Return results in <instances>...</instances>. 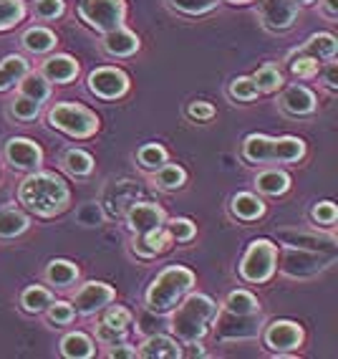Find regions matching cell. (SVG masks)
I'll list each match as a JSON object with an SVG mask.
<instances>
[{"label":"cell","mask_w":338,"mask_h":359,"mask_svg":"<svg viewBox=\"0 0 338 359\" xmlns=\"http://www.w3.org/2000/svg\"><path fill=\"white\" fill-rule=\"evenodd\" d=\"M18 198L36 215L51 218V215H56V212H61L69 205V187H66V182L58 175L36 172L28 180H23Z\"/></svg>","instance_id":"obj_1"},{"label":"cell","mask_w":338,"mask_h":359,"mask_svg":"<svg viewBox=\"0 0 338 359\" xmlns=\"http://www.w3.org/2000/svg\"><path fill=\"white\" fill-rule=\"evenodd\" d=\"M217 316V304L210 296L192 294L182 306H177L172 316V332L185 341H199L204 334L210 332L212 321Z\"/></svg>","instance_id":"obj_2"},{"label":"cell","mask_w":338,"mask_h":359,"mask_svg":"<svg viewBox=\"0 0 338 359\" xmlns=\"http://www.w3.org/2000/svg\"><path fill=\"white\" fill-rule=\"evenodd\" d=\"M195 286V273L185 266H169L154 278L147 291V309L152 314H167Z\"/></svg>","instance_id":"obj_3"},{"label":"cell","mask_w":338,"mask_h":359,"mask_svg":"<svg viewBox=\"0 0 338 359\" xmlns=\"http://www.w3.org/2000/svg\"><path fill=\"white\" fill-rule=\"evenodd\" d=\"M306 154V144L295 137L270 140L265 135H250L243 144V157L248 162H298Z\"/></svg>","instance_id":"obj_4"},{"label":"cell","mask_w":338,"mask_h":359,"mask_svg":"<svg viewBox=\"0 0 338 359\" xmlns=\"http://www.w3.org/2000/svg\"><path fill=\"white\" fill-rule=\"evenodd\" d=\"M48 122L56 129L66 132L71 137H91L99 129V119L91 109L81 107V104H56L51 111H48Z\"/></svg>","instance_id":"obj_5"},{"label":"cell","mask_w":338,"mask_h":359,"mask_svg":"<svg viewBox=\"0 0 338 359\" xmlns=\"http://www.w3.org/2000/svg\"><path fill=\"white\" fill-rule=\"evenodd\" d=\"M275 261H278V248L270 241H253L240 263V276L250 283L268 281L275 273Z\"/></svg>","instance_id":"obj_6"},{"label":"cell","mask_w":338,"mask_h":359,"mask_svg":"<svg viewBox=\"0 0 338 359\" xmlns=\"http://www.w3.org/2000/svg\"><path fill=\"white\" fill-rule=\"evenodd\" d=\"M127 6L124 0H81L78 3V15H81L96 31H114L124 23Z\"/></svg>","instance_id":"obj_7"},{"label":"cell","mask_w":338,"mask_h":359,"mask_svg":"<svg viewBox=\"0 0 338 359\" xmlns=\"http://www.w3.org/2000/svg\"><path fill=\"white\" fill-rule=\"evenodd\" d=\"M336 261L333 253L323 256L321 250H308V248H298V250H288L283 256V273L295 278H306V276H316L321 271H325L331 263Z\"/></svg>","instance_id":"obj_8"},{"label":"cell","mask_w":338,"mask_h":359,"mask_svg":"<svg viewBox=\"0 0 338 359\" xmlns=\"http://www.w3.org/2000/svg\"><path fill=\"white\" fill-rule=\"evenodd\" d=\"M217 319V337L220 339H253L260 334L262 327V316L260 311H253V314H232V311H225L223 316H215Z\"/></svg>","instance_id":"obj_9"},{"label":"cell","mask_w":338,"mask_h":359,"mask_svg":"<svg viewBox=\"0 0 338 359\" xmlns=\"http://www.w3.org/2000/svg\"><path fill=\"white\" fill-rule=\"evenodd\" d=\"M114 299H116V291L111 289L108 283L89 281L76 291L73 306H76V311H81V314H96V311H101L104 306H108Z\"/></svg>","instance_id":"obj_10"},{"label":"cell","mask_w":338,"mask_h":359,"mask_svg":"<svg viewBox=\"0 0 338 359\" xmlns=\"http://www.w3.org/2000/svg\"><path fill=\"white\" fill-rule=\"evenodd\" d=\"M260 18L270 31H288L298 18L293 0H260Z\"/></svg>","instance_id":"obj_11"},{"label":"cell","mask_w":338,"mask_h":359,"mask_svg":"<svg viewBox=\"0 0 338 359\" xmlns=\"http://www.w3.org/2000/svg\"><path fill=\"white\" fill-rule=\"evenodd\" d=\"M265 341L278 354L295 352L303 344V329L295 321H273L268 332H265Z\"/></svg>","instance_id":"obj_12"},{"label":"cell","mask_w":338,"mask_h":359,"mask_svg":"<svg viewBox=\"0 0 338 359\" xmlns=\"http://www.w3.org/2000/svg\"><path fill=\"white\" fill-rule=\"evenodd\" d=\"M89 89L101 99H119L129 89V79L119 69H96L89 76Z\"/></svg>","instance_id":"obj_13"},{"label":"cell","mask_w":338,"mask_h":359,"mask_svg":"<svg viewBox=\"0 0 338 359\" xmlns=\"http://www.w3.org/2000/svg\"><path fill=\"white\" fill-rule=\"evenodd\" d=\"M129 228L136 233V238L149 236V233L164 228V212L160 205H152V203H134L129 208Z\"/></svg>","instance_id":"obj_14"},{"label":"cell","mask_w":338,"mask_h":359,"mask_svg":"<svg viewBox=\"0 0 338 359\" xmlns=\"http://www.w3.org/2000/svg\"><path fill=\"white\" fill-rule=\"evenodd\" d=\"M6 157L8 162L18 170H38L41 165V147L36 142L15 137L6 144Z\"/></svg>","instance_id":"obj_15"},{"label":"cell","mask_w":338,"mask_h":359,"mask_svg":"<svg viewBox=\"0 0 338 359\" xmlns=\"http://www.w3.org/2000/svg\"><path fill=\"white\" fill-rule=\"evenodd\" d=\"M104 48L111 56H132V53L139 51V39L134 33L127 31L124 26L114 28V31H106V39H104Z\"/></svg>","instance_id":"obj_16"},{"label":"cell","mask_w":338,"mask_h":359,"mask_svg":"<svg viewBox=\"0 0 338 359\" xmlns=\"http://www.w3.org/2000/svg\"><path fill=\"white\" fill-rule=\"evenodd\" d=\"M139 357L144 359H174V357H182V349H179V344L172 339V337H164V334H152L144 344H141Z\"/></svg>","instance_id":"obj_17"},{"label":"cell","mask_w":338,"mask_h":359,"mask_svg":"<svg viewBox=\"0 0 338 359\" xmlns=\"http://www.w3.org/2000/svg\"><path fill=\"white\" fill-rule=\"evenodd\" d=\"M281 107L288 111V114H311L316 109V97H313V91L306 89V86H290L281 97Z\"/></svg>","instance_id":"obj_18"},{"label":"cell","mask_w":338,"mask_h":359,"mask_svg":"<svg viewBox=\"0 0 338 359\" xmlns=\"http://www.w3.org/2000/svg\"><path fill=\"white\" fill-rule=\"evenodd\" d=\"M281 241H286L293 248H308V250H333L336 238L333 236H318V233H290L283 231Z\"/></svg>","instance_id":"obj_19"},{"label":"cell","mask_w":338,"mask_h":359,"mask_svg":"<svg viewBox=\"0 0 338 359\" xmlns=\"http://www.w3.org/2000/svg\"><path fill=\"white\" fill-rule=\"evenodd\" d=\"M43 76L58 83L73 81L78 76V64L71 56H53L43 64Z\"/></svg>","instance_id":"obj_20"},{"label":"cell","mask_w":338,"mask_h":359,"mask_svg":"<svg viewBox=\"0 0 338 359\" xmlns=\"http://www.w3.org/2000/svg\"><path fill=\"white\" fill-rule=\"evenodd\" d=\"M28 74V61L23 56H8L0 64V91L13 89L15 83H20V79Z\"/></svg>","instance_id":"obj_21"},{"label":"cell","mask_w":338,"mask_h":359,"mask_svg":"<svg viewBox=\"0 0 338 359\" xmlns=\"http://www.w3.org/2000/svg\"><path fill=\"white\" fill-rule=\"evenodd\" d=\"M61 352H64V357L71 359H89L94 357V341L83 332H71L61 341Z\"/></svg>","instance_id":"obj_22"},{"label":"cell","mask_w":338,"mask_h":359,"mask_svg":"<svg viewBox=\"0 0 338 359\" xmlns=\"http://www.w3.org/2000/svg\"><path fill=\"white\" fill-rule=\"evenodd\" d=\"M45 278L58 289H69L71 283L78 278V269L71 261H51L45 269Z\"/></svg>","instance_id":"obj_23"},{"label":"cell","mask_w":338,"mask_h":359,"mask_svg":"<svg viewBox=\"0 0 338 359\" xmlns=\"http://www.w3.org/2000/svg\"><path fill=\"white\" fill-rule=\"evenodd\" d=\"M232 212H235L237 218L243 220H255L260 218L262 212H265V205H262V200L253 193H240L232 198Z\"/></svg>","instance_id":"obj_24"},{"label":"cell","mask_w":338,"mask_h":359,"mask_svg":"<svg viewBox=\"0 0 338 359\" xmlns=\"http://www.w3.org/2000/svg\"><path fill=\"white\" fill-rule=\"evenodd\" d=\"M20 94L33 102H45V99L51 97V86H48V79L43 74H26V76L20 79Z\"/></svg>","instance_id":"obj_25"},{"label":"cell","mask_w":338,"mask_h":359,"mask_svg":"<svg viewBox=\"0 0 338 359\" xmlns=\"http://www.w3.org/2000/svg\"><path fill=\"white\" fill-rule=\"evenodd\" d=\"M255 185L265 195H283L290 187V177L281 170H265V172L258 175Z\"/></svg>","instance_id":"obj_26"},{"label":"cell","mask_w":338,"mask_h":359,"mask_svg":"<svg viewBox=\"0 0 338 359\" xmlns=\"http://www.w3.org/2000/svg\"><path fill=\"white\" fill-rule=\"evenodd\" d=\"M28 231V218L15 208L0 210V238H15Z\"/></svg>","instance_id":"obj_27"},{"label":"cell","mask_w":338,"mask_h":359,"mask_svg":"<svg viewBox=\"0 0 338 359\" xmlns=\"http://www.w3.org/2000/svg\"><path fill=\"white\" fill-rule=\"evenodd\" d=\"M336 39H333L331 33H316V36H311V41L306 43V48L300 53H306V56H313V58H333L336 56Z\"/></svg>","instance_id":"obj_28"},{"label":"cell","mask_w":338,"mask_h":359,"mask_svg":"<svg viewBox=\"0 0 338 359\" xmlns=\"http://www.w3.org/2000/svg\"><path fill=\"white\" fill-rule=\"evenodd\" d=\"M20 304H23L26 311L38 314V311H43V309H48L53 304V294L48 289H43V286H28L23 291V296H20Z\"/></svg>","instance_id":"obj_29"},{"label":"cell","mask_w":338,"mask_h":359,"mask_svg":"<svg viewBox=\"0 0 338 359\" xmlns=\"http://www.w3.org/2000/svg\"><path fill=\"white\" fill-rule=\"evenodd\" d=\"M23 46H26L31 53H45L56 46V36H53L48 28H31V31H26V36H23Z\"/></svg>","instance_id":"obj_30"},{"label":"cell","mask_w":338,"mask_h":359,"mask_svg":"<svg viewBox=\"0 0 338 359\" xmlns=\"http://www.w3.org/2000/svg\"><path fill=\"white\" fill-rule=\"evenodd\" d=\"M187 180V172L182 170L179 165H162L157 167V172H154V182L160 187H164V190H177V187L185 185Z\"/></svg>","instance_id":"obj_31"},{"label":"cell","mask_w":338,"mask_h":359,"mask_svg":"<svg viewBox=\"0 0 338 359\" xmlns=\"http://www.w3.org/2000/svg\"><path fill=\"white\" fill-rule=\"evenodd\" d=\"M23 15H26L23 0H0V31L18 26Z\"/></svg>","instance_id":"obj_32"},{"label":"cell","mask_w":338,"mask_h":359,"mask_svg":"<svg viewBox=\"0 0 338 359\" xmlns=\"http://www.w3.org/2000/svg\"><path fill=\"white\" fill-rule=\"evenodd\" d=\"M64 165L71 175H76V177H86V175L94 170V160H91L89 152H83V149H69L64 157Z\"/></svg>","instance_id":"obj_33"},{"label":"cell","mask_w":338,"mask_h":359,"mask_svg":"<svg viewBox=\"0 0 338 359\" xmlns=\"http://www.w3.org/2000/svg\"><path fill=\"white\" fill-rule=\"evenodd\" d=\"M225 309L232 311V314H253V311H258V299L253 294H248V291H232L227 296Z\"/></svg>","instance_id":"obj_34"},{"label":"cell","mask_w":338,"mask_h":359,"mask_svg":"<svg viewBox=\"0 0 338 359\" xmlns=\"http://www.w3.org/2000/svg\"><path fill=\"white\" fill-rule=\"evenodd\" d=\"M253 81H255L258 91H273L283 83V76H281V71L275 69L273 64H265L260 71H258L255 76H253Z\"/></svg>","instance_id":"obj_35"},{"label":"cell","mask_w":338,"mask_h":359,"mask_svg":"<svg viewBox=\"0 0 338 359\" xmlns=\"http://www.w3.org/2000/svg\"><path fill=\"white\" fill-rule=\"evenodd\" d=\"M139 162L147 170H157V167H162L167 162V149L162 144H144L139 149Z\"/></svg>","instance_id":"obj_36"},{"label":"cell","mask_w":338,"mask_h":359,"mask_svg":"<svg viewBox=\"0 0 338 359\" xmlns=\"http://www.w3.org/2000/svg\"><path fill=\"white\" fill-rule=\"evenodd\" d=\"M10 111H13V116L23 119V122H31V119H36V116H38L41 104L20 94V97H15L13 102H10Z\"/></svg>","instance_id":"obj_37"},{"label":"cell","mask_w":338,"mask_h":359,"mask_svg":"<svg viewBox=\"0 0 338 359\" xmlns=\"http://www.w3.org/2000/svg\"><path fill=\"white\" fill-rule=\"evenodd\" d=\"M172 8L182 11V13H190V15H202V13H210L212 8L217 6V0H167Z\"/></svg>","instance_id":"obj_38"},{"label":"cell","mask_w":338,"mask_h":359,"mask_svg":"<svg viewBox=\"0 0 338 359\" xmlns=\"http://www.w3.org/2000/svg\"><path fill=\"white\" fill-rule=\"evenodd\" d=\"M167 233H169V238H172V241L187 243V241H192V238H195L197 228H195V223H192V220H187V218H174L172 223L167 225Z\"/></svg>","instance_id":"obj_39"},{"label":"cell","mask_w":338,"mask_h":359,"mask_svg":"<svg viewBox=\"0 0 338 359\" xmlns=\"http://www.w3.org/2000/svg\"><path fill=\"white\" fill-rule=\"evenodd\" d=\"M230 94H232L235 99H243V102H250V99H255L258 94H260V91H258V86H255V81H253V79L240 76V79H235V81H232Z\"/></svg>","instance_id":"obj_40"},{"label":"cell","mask_w":338,"mask_h":359,"mask_svg":"<svg viewBox=\"0 0 338 359\" xmlns=\"http://www.w3.org/2000/svg\"><path fill=\"white\" fill-rule=\"evenodd\" d=\"M290 71L295 76H313V74H318V58L298 53V58H290Z\"/></svg>","instance_id":"obj_41"},{"label":"cell","mask_w":338,"mask_h":359,"mask_svg":"<svg viewBox=\"0 0 338 359\" xmlns=\"http://www.w3.org/2000/svg\"><path fill=\"white\" fill-rule=\"evenodd\" d=\"M129 321H132V311L124 306H111L106 311V316H104V324H108V327L114 329H127Z\"/></svg>","instance_id":"obj_42"},{"label":"cell","mask_w":338,"mask_h":359,"mask_svg":"<svg viewBox=\"0 0 338 359\" xmlns=\"http://www.w3.org/2000/svg\"><path fill=\"white\" fill-rule=\"evenodd\" d=\"M51 321L53 324H71L73 321V316H76V309L71 306V304H66V302H56V304H51Z\"/></svg>","instance_id":"obj_43"},{"label":"cell","mask_w":338,"mask_h":359,"mask_svg":"<svg viewBox=\"0 0 338 359\" xmlns=\"http://www.w3.org/2000/svg\"><path fill=\"white\" fill-rule=\"evenodd\" d=\"M36 13L45 20H53L64 13V0H36Z\"/></svg>","instance_id":"obj_44"},{"label":"cell","mask_w":338,"mask_h":359,"mask_svg":"<svg viewBox=\"0 0 338 359\" xmlns=\"http://www.w3.org/2000/svg\"><path fill=\"white\" fill-rule=\"evenodd\" d=\"M313 218L318 220V223L323 225H333L338 218V212H336V205L333 203H318V205L313 208Z\"/></svg>","instance_id":"obj_45"},{"label":"cell","mask_w":338,"mask_h":359,"mask_svg":"<svg viewBox=\"0 0 338 359\" xmlns=\"http://www.w3.org/2000/svg\"><path fill=\"white\" fill-rule=\"evenodd\" d=\"M187 114H190L192 119H197V122H204V119H212V116H215V109H212V104H207V102H192L190 107H187Z\"/></svg>","instance_id":"obj_46"},{"label":"cell","mask_w":338,"mask_h":359,"mask_svg":"<svg viewBox=\"0 0 338 359\" xmlns=\"http://www.w3.org/2000/svg\"><path fill=\"white\" fill-rule=\"evenodd\" d=\"M124 334H127V329H114V327H108V324H104V321H101V327H99V339L108 341V344L124 339Z\"/></svg>","instance_id":"obj_47"},{"label":"cell","mask_w":338,"mask_h":359,"mask_svg":"<svg viewBox=\"0 0 338 359\" xmlns=\"http://www.w3.org/2000/svg\"><path fill=\"white\" fill-rule=\"evenodd\" d=\"M108 357L111 359H136V349H132L129 344H111L108 349Z\"/></svg>","instance_id":"obj_48"},{"label":"cell","mask_w":338,"mask_h":359,"mask_svg":"<svg viewBox=\"0 0 338 359\" xmlns=\"http://www.w3.org/2000/svg\"><path fill=\"white\" fill-rule=\"evenodd\" d=\"M81 220L86 225H96L99 220H101V210H99V205H89V210L81 212Z\"/></svg>","instance_id":"obj_49"},{"label":"cell","mask_w":338,"mask_h":359,"mask_svg":"<svg viewBox=\"0 0 338 359\" xmlns=\"http://www.w3.org/2000/svg\"><path fill=\"white\" fill-rule=\"evenodd\" d=\"M325 86H331V89L338 86V64H333V61L325 66Z\"/></svg>","instance_id":"obj_50"},{"label":"cell","mask_w":338,"mask_h":359,"mask_svg":"<svg viewBox=\"0 0 338 359\" xmlns=\"http://www.w3.org/2000/svg\"><path fill=\"white\" fill-rule=\"evenodd\" d=\"M323 11L331 15V18L333 15H338V0H323Z\"/></svg>","instance_id":"obj_51"},{"label":"cell","mask_w":338,"mask_h":359,"mask_svg":"<svg viewBox=\"0 0 338 359\" xmlns=\"http://www.w3.org/2000/svg\"><path fill=\"white\" fill-rule=\"evenodd\" d=\"M295 6H308V3H313V0H293Z\"/></svg>","instance_id":"obj_52"},{"label":"cell","mask_w":338,"mask_h":359,"mask_svg":"<svg viewBox=\"0 0 338 359\" xmlns=\"http://www.w3.org/2000/svg\"><path fill=\"white\" fill-rule=\"evenodd\" d=\"M230 3H250V0H230Z\"/></svg>","instance_id":"obj_53"}]
</instances>
